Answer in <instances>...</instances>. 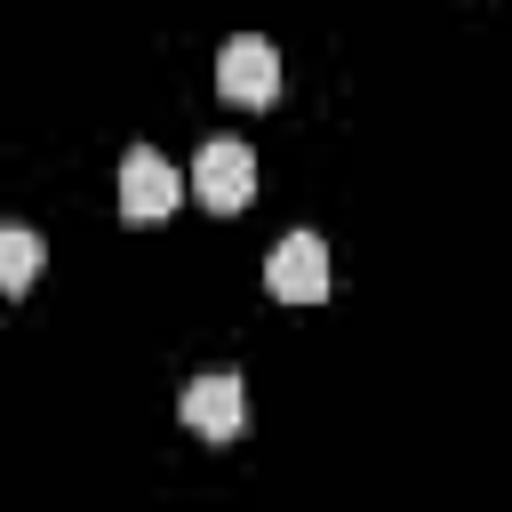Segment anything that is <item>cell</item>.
<instances>
[{
    "mask_svg": "<svg viewBox=\"0 0 512 512\" xmlns=\"http://www.w3.org/2000/svg\"><path fill=\"white\" fill-rule=\"evenodd\" d=\"M216 96L240 104V112H264V104L280 96V56H272V40H256V32L224 40V56H216Z\"/></svg>",
    "mask_w": 512,
    "mask_h": 512,
    "instance_id": "1",
    "label": "cell"
},
{
    "mask_svg": "<svg viewBox=\"0 0 512 512\" xmlns=\"http://www.w3.org/2000/svg\"><path fill=\"white\" fill-rule=\"evenodd\" d=\"M248 192H256V152L232 144V136H208L200 160H192V200L232 216V208H248Z\"/></svg>",
    "mask_w": 512,
    "mask_h": 512,
    "instance_id": "2",
    "label": "cell"
},
{
    "mask_svg": "<svg viewBox=\"0 0 512 512\" xmlns=\"http://www.w3.org/2000/svg\"><path fill=\"white\" fill-rule=\"evenodd\" d=\"M176 200H184V176L152 144H128V160H120V216L128 224H160V216H176Z\"/></svg>",
    "mask_w": 512,
    "mask_h": 512,
    "instance_id": "3",
    "label": "cell"
},
{
    "mask_svg": "<svg viewBox=\"0 0 512 512\" xmlns=\"http://www.w3.org/2000/svg\"><path fill=\"white\" fill-rule=\"evenodd\" d=\"M264 288H272L280 304H320V296H328V248H320V232H288V240L264 256Z\"/></svg>",
    "mask_w": 512,
    "mask_h": 512,
    "instance_id": "4",
    "label": "cell"
},
{
    "mask_svg": "<svg viewBox=\"0 0 512 512\" xmlns=\"http://www.w3.org/2000/svg\"><path fill=\"white\" fill-rule=\"evenodd\" d=\"M176 416L200 432V440H240V416H248V392H240V376H192L184 392H176Z\"/></svg>",
    "mask_w": 512,
    "mask_h": 512,
    "instance_id": "5",
    "label": "cell"
},
{
    "mask_svg": "<svg viewBox=\"0 0 512 512\" xmlns=\"http://www.w3.org/2000/svg\"><path fill=\"white\" fill-rule=\"evenodd\" d=\"M40 232L32 224H0V296H24L32 280H40Z\"/></svg>",
    "mask_w": 512,
    "mask_h": 512,
    "instance_id": "6",
    "label": "cell"
}]
</instances>
